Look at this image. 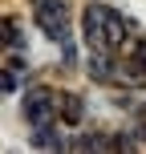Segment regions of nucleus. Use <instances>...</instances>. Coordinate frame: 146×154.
Wrapping results in <instances>:
<instances>
[{"label":"nucleus","mask_w":146,"mask_h":154,"mask_svg":"<svg viewBox=\"0 0 146 154\" xmlns=\"http://www.w3.org/2000/svg\"><path fill=\"white\" fill-rule=\"evenodd\" d=\"M81 32H85V45L89 49H110V53H118V49L130 41V20H126L118 8L93 0V4H85V12H81Z\"/></svg>","instance_id":"nucleus-1"},{"label":"nucleus","mask_w":146,"mask_h":154,"mask_svg":"<svg viewBox=\"0 0 146 154\" xmlns=\"http://www.w3.org/2000/svg\"><path fill=\"white\" fill-rule=\"evenodd\" d=\"M33 20H37V29L45 32L49 41H57V45H65V41L73 37L69 32V4H65V0H33Z\"/></svg>","instance_id":"nucleus-2"},{"label":"nucleus","mask_w":146,"mask_h":154,"mask_svg":"<svg viewBox=\"0 0 146 154\" xmlns=\"http://www.w3.org/2000/svg\"><path fill=\"white\" fill-rule=\"evenodd\" d=\"M24 118H29V126H41V122H53L57 114V93L45 89V85H29L24 89Z\"/></svg>","instance_id":"nucleus-3"},{"label":"nucleus","mask_w":146,"mask_h":154,"mask_svg":"<svg viewBox=\"0 0 146 154\" xmlns=\"http://www.w3.org/2000/svg\"><path fill=\"white\" fill-rule=\"evenodd\" d=\"M29 146L33 150H65L69 142L57 134V126L53 122H41V126H33V134H29Z\"/></svg>","instance_id":"nucleus-4"},{"label":"nucleus","mask_w":146,"mask_h":154,"mask_svg":"<svg viewBox=\"0 0 146 154\" xmlns=\"http://www.w3.org/2000/svg\"><path fill=\"white\" fill-rule=\"evenodd\" d=\"M57 114H61V122L65 126H81V118H85V101H81V93H57Z\"/></svg>","instance_id":"nucleus-5"},{"label":"nucleus","mask_w":146,"mask_h":154,"mask_svg":"<svg viewBox=\"0 0 146 154\" xmlns=\"http://www.w3.org/2000/svg\"><path fill=\"white\" fill-rule=\"evenodd\" d=\"M4 41H8L12 53L24 49V32H20V20H16V16H4Z\"/></svg>","instance_id":"nucleus-6"},{"label":"nucleus","mask_w":146,"mask_h":154,"mask_svg":"<svg viewBox=\"0 0 146 154\" xmlns=\"http://www.w3.org/2000/svg\"><path fill=\"white\" fill-rule=\"evenodd\" d=\"M16 85H20V73H16L12 65H8V69L0 73V89H4V93H16Z\"/></svg>","instance_id":"nucleus-7"},{"label":"nucleus","mask_w":146,"mask_h":154,"mask_svg":"<svg viewBox=\"0 0 146 154\" xmlns=\"http://www.w3.org/2000/svg\"><path fill=\"white\" fill-rule=\"evenodd\" d=\"M61 65H65V69H77V45H73V41L61 45Z\"/></svg>","instance_id":"nucleus-8"},{"label":"nucleus","mask_w":146,"mask_h":154,"mask_svg":"<svg viewBox=\"0 0 146 154\" xmlns=\"http://www.w3.org/2000/svg\"><path fill=\"white\" fill-rule=\"evenodd\" d=\"M130 57H134V61H138L142 69H146V41H134V49H130Z\"/></svg>","instance_id":"nucleus-9"},{"label":"nucleus","mask_w":146,"mask_h":154,"mask_svg":"<svg viewBox=\"0 0 146 154\" xmlns=\"http://www.w3.org/2000/svg\"><path fill=\"white\" fill-rule=\"evenodd\" d=\"M138 118H142V138H146V114H138Z\"/></svg>","instance_id":"nucleus-10"}]
</instances>
